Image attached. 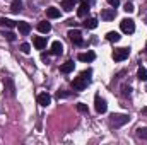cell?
<instances>
[{
    "label": "cell",
    "mask_w": 147,
    "mask_h": 145,
    "mask_svg": "<svg viewBox=\"0 0 147 145\" xmlns=\"http://www.w3.org/2000/svg\"><path fill=\"white\" fill-rule=\"evenodd\" d=\"M128 119H130V116L128 114H121V113H113L110 116V123H111V126H115V128L123 126L125 123H128Z\"/></svg>",
    "instance_id": "cell-1"
},
{
    "label": "cell",
    "mask_w": 147,
    "mask_h": 145,
    "mask_svg": "<svg viewBox=\"0 0 147 145\" xmlns=\"http://www.w3.org/2000/svg\"><path fill=\"white\" fill-rule=\"evenodd\" d=\"M128 55H130V48H118V50L113 51V60L115 62H123V60L128 58Z\"/></svg>",
    "instance_id": "cell-2"
},
{
    "label": "cell",
    "mask_w": 147,
    "mask_h": 145,
    "mask_svg": "<svg viewBox=\"0 0 147 145\" xmlns=\"http://www.w3.org/2000/svg\"><path fill=\"white\" fill-rule=\"evenodd\" d=\"M94 108L96 111L99 113V114H103V113H106V109H108V104H106V101L99 96V94H96V97H94Z\"/></svg>",
    "instance_id": "cell-3"
},
{
    "label": "cell",
    "mask_w": 147,
    "mask_h": 145,
    "mask_svg": "<svg viewBox=\"0 0 147 145\" xmlns=\"http://www.w3.org/2000/svg\"><path fill=\"white\" fill-rule=\"evenodd\" d=\"M120 28H121V31H123V33L132 34V33L135 31V22H134L132 19H123V21L120 22Z\"/></svg>",
    "instance_id": "cell-4"
},
{
    "label": "cell",
    "mask_w": 147,
    "mask_h": 145,
    "mask_svg": "<svg viewBox=\"0 0 147 145\" xmlns=\"http://www.w3.org/2000/svg\"><path fill=\"white\" fill-rule=\"evenodd\" d=\"M91 80H87V79H84L82 75H79V77H75L74 79V82H72V85H74V89L75 91H84L86 87H87V84H89Z\"/></svg>",
    "instance_id": "cell-5"
},
{
    "label": "cell",
    "mask_w": 147,
    "mask_h": 145,
    "mask_svg": "<svg viewBox=\"0 0 147 145\" xmlns=\"http://www.w3.org/2000/svg\"><path fill=\"white\" fill-rule=\"evenodd\" d=\"M67 36H69V39H70L72 43H75V44H82V41H84V39H82V33H80L79 29H72V31H69Z\"/></svg>",
    "instance_id": "cell-6"
},
{
    "label": "cell",
    "mask_w": 147,
    "mask_h": 145,
    "mask_svg": "<svg viewBox=\"0 0 147 145\" xmlns=\"http://www.w3.org/2000/svg\"><path fill=\"white\" fill-rule=\"evenodd\" d=\"M115 17H116V10L115 9H106V10L101 12V19H105V21H113Z\"/></svg>",
    "instance_id": "cell-7"
},
{
    "label": "cell",
    "mask_w": 147,
    "mask_h": 145,
    "mask_svg": "<svg viewBox=\"0 0 147 145\" xmlns=\"http://www.w3.org/2000/svg\"><path fill=\"white\" fill-rule=\"evenodd\" d=\"M17 28H19V33H21L22 36H26V34H29V33H31V26H29L28 22H24V21L17 22Z\"/></svg>",
    "instance_id": "cell-8"
},
{
    "label": "cell",
    "mask_w": 147,
    "mask_h": 145,
    "mask_svg": "<svg viewBox=\"0 0 147 145\" xmlns=\"http://www.w3.org/2000/svg\"><path fill=\"white\" fill-rule=\"evenodd\" d=\"M50 103H51V97H50V94L43 92V94H39V96H38V104H39V106H48Z\"/></svg>",
    "instance_id": "cell-9"
},
{
    "label": "cell",
    "mask_w": 147,
    "mask_h": 145,
    "mask_svg": "<svg viewBox=\"0 0 147 145\" xmlns=\"http://www.w3.org/2000/svg\"><path fill=\"white\" fill-rule=\"evenodd\" d=\"M63 51V44L60 41H53L51 43V55H62Z\"/></svg>",
    "instance_id": "cell-10"
},
{
    "label": "cell",
    "mask_w": 147,
    "mask_h": 145,
    "mask_svg": "<svg viewBox=\"0 0 147 145\" xmlns=\"http://www.w3.org/2000/svg\"><path fill=\"white\" fill-rule=\"evenodd\" d=\"M80 62H92L94 58H96V55L92 53V51H87V53H79V56H77Z\"/></svg>",
    "instance_id": "cell-11"
},
{
    "label": "cell",
    "mask_w": 147,
    "mask_h": 145,
    "mask_svg": "<svg viewBox=\"0 0 147 145\" xmlns=\"http://www.w3.org/2000/svg\"><path fill=\"white\" fill-rule=\"evenodd\" d=\"M38 31L39 33H50L51 31V24L46 22V21H41V22H38Z\"/></svg>",
    "instance_id": "cell-12"
},
{
    "label": "cell",
    "mask_w": 147,
    "mask_h": 145,
    "mask_svg": "<svg viewBox=\"0 0 147 145\" xmlns=\"http://www.w3.org/2000/svg\"><path fill=\"white\" fill-rule=\"evenodd\" d=\"M33 43H34V46H36V50H45V46H46V39L41 36H36L33 39Z\"/></svg>",
    "instance_id": "cell-13"
},
{
    "label": "cell",
    "mask_w": 147,
    "mask_h": 145,
    "mask_svg": "<svg viewBox=\"0 0 147 145\" xmlns=\"http://www.w3.org/2000/svg\"><path fill=\"white\" fill-rule=\"evenodd\" d=\"M46 15L50 19H58L60 17V10L57 7H50V9H46Z\"/></svg>",
    "instance_id": "cell-14"
},
{
    "label": "cell",
    "mask_w": 147,
    "mask_h": 145,
    "mask_svg": "<svg viewBox=\"0 0 147 145\" xmlns=\"http://www.w3.org/2000/svg\"><path fill=\"white\" fill-rule=\"evenodd\" d=\"M84 26H86L87 29H96V28H98V19H96V17H89V19L84 21Z\"/></svg>",
    "instance_id": "cell-15"
},
{
    "label": "cell",
    "mask_w": 147,
    "mask_h": 145,
    "mask_svg": "<svg viewBox=\"0 0 147 145\" xmlns=\"http://www.w3.org/2000/svg\"><path fill=\"white\" fill-rule=\"evenodd\" d=\"M10 10H12L14 14H19V12L22 10V2H21V0H12V3H10Z\"/></svg>",
    "instance_id": "cell-16"
},
{
    "label": "cell",
    "mask_w": 147,
    "mask_h": 145,
    "mask_svg": "<svg viewBox=\"0 0 147 145\" xmlns=\"http://www.w3.org/2000/svg\"><path fill=\"white\" fill-rule=\"evenodd\" d=\"M87 12H89V5L82 2V3L79 5V10H77V15H79V17H86V15H87Z\"/></svg>",
    "instance_id": "cell-17"
},
{
    "label": "cell",
    "mask_w": 147,
    "mask_h": 145,
    "mask_svg": "<svg viewBox=\"0 0 147 145\" xmlns=\"http://www.w3.org/2000/svg\"><path fill=\"white\" fill-rule=\"evenodd\" d=\"M0 26L2 28H14V26H17L14 21H10V19H7V17H0Z\"/></svg>",
    "instance_id": "cell-18"
},
{
    "label": "cell",
    "mask_w": 147,
    "mask_h": 145,
    "mask_svg": "<svg viewBox=\"0 0 147 145\" xmlns=\"http://www.w3.org/2000/svg\"><path fill=\"white\" fill-rule=\"evenodd\" d=\"M72 70H74V62H65L60 67V72H63V73H70Z\"/></svg>",
    "instance_id": "cell-19"
},
{
    "label": "cell",
    "mask_w": 147,
    "mask_h": 145,
    "mask_svg": "<svg viewBox=\"0 0 147 145\" xmlns=\"http://www.w3.org/2000/svg\"><path fill=\"white\" fill-rule=\"evenodd\" d=\"M75 2H77V0H62V7L69 12V10H72V9H74Z\"/></svg>",
    "instance_id": "cell-20"
},
{
    "label": "cell",
    "mask_w": 147,
    "mask_h": 145,
    "mask_svg": "<svg viewBox=\"0 0 147 145\" xmlns=\"http://www.w3.org/2000/svg\"><path fill=\"white\" fill-rule=\"evenodd\" d=\"M106 39L111 41V43H118V41H120V34H118V33H115V31H111V33L106 34Z\"/></svg>",
    "instance_id": "cell-21"
},
{
    "label": "cell",
    "mask_w": 147,
    "mask_h": 145,
    "mask_svg": "<svg viewBox=\"0 0 147 145\" xmlns=\"http://www.w3.org/2000/svg\"><path fill=\"white\" fill-rule=\"evenodd\" d=\"M137 137L142 138V140H147V126H142L137 130Z\"/></svg>",
    "instance_id": "cell-22"
},
{
    "label": "cell",
    "mask_w": 147,
    "mask_h": 145,
    "mask_svg": "<svg viewBox=\"0 0 147 145\" xmlns=\"http://www.w3.org/2000/svg\"><path fill=\"white\" fill-rule=\"evenodd\" d=\"M137 77H139L140 80H144V82H147V70H146V68H142V67H140V68H139V72H137Z\"/></svg>",
    "instance_id": "cell-23"
},
{
    "label": "cell",
    "mask_w": 147,
    "mask_h": 145,
    "mask_svg": "<svg viewBox=\"0 0 147 145\" xmlns=\"http://www.w3.org/2000/svg\"><path fill=\"white\" fill-rule=\"evenodd\" d=\"M5 84H7V87H9V94H10V96L14 97V96H16V92H14L16 89H14V84H12V80H7Z\"/></svg>",
    "instance_id": "cell-24"
},
{
    "label": "cell",
    "mask_w": 147,
    "mask_h": 145,
    "mask_svg": "<svg viewBox=\"0 0 147 145\" xmlns=\"http://www.w3.org/2000/svg\"><path fill=\"white\" fill-rule=\"evenodd\" d=\"M123 10H125L127 14H130V12H134L135 9H134V5H132L130 2H127V3H125V7H123Z\"/></svg>",
    "instance_id": "cell-25"
},
{
    "label": "cell",
    "mask_w": 147,
    "mask_h": 145,
    "mask_svg": "<svg viewBox=\"0 0 147 145\" xmlns=\"http://www.w3.org/2000/svg\"><path fill=\"white\" fill-rule=\"evenodd\" d=\"M21 51H22V53H26V55H28V53H29V51H31V46H29V44H28V43H22V44H21Z\"/></svg>",
    "instance_id": "cell-26"
},
{
    "label": "cell",
    "mask_w": 147,
    "mask_h": 145,
    "mask_svg": "<svg viewBox=\"0 0 147 145\" xmlns=\"http://www.w3.org/2000/svg\"><path fill=\"white\" fill-rule=\"evenodd\" d=\"M77 111H80V113H87L89 109H87V106H86L84 103H79V104H77Z\"/></svg>",
    "instance_id": "cell-27"
},
{
    "label": "cell",
    "mask_w": 147,
    "mask_h": 145,
    "mask_svg": "<svg viewBox=\"0 0 147 145\" xmlns=\"http://www.w3.org/2000/svg\"><path fill=\"white\" fill-rule=\"evenodd\" d=\"M108 3H110L113 9H116V7L120 5V0H108Z\"/></svg>",
    "instance_id": "cell-28"
},
{
    "label": "cell",
    "mask_w": 147,
    "mask_h": 145,
    "mask_svg": "<svg viewBox=\"0 0 147 145\" xmlns=\"http://www.w3.org/2000/svg\"><path fill=\"white\" fill-rule=\"evenodd\" d=\"M3 36L7 38L9 41H14V39H16V34H12V33H3Z\"/></svg>",
    "instance_id": "cell-29"
},
{
    "label": "cell",
    "mask_w": 147,
    "mask_h": 145,
    "mask_svg": "<svg viewBox=\"0 0 147 145\" xmlns=\"http://www.w3.org/2000/svg\"><path fill=\"white\" fill-rule=\"evenodd\" d=\"M80 2H84V3H87V5H91V3H92V0H80Z\"/></svg>",
    "instance_id": "cell-30"
},
{
    "label": "cell",
    "mask_w": 147,
    "mask_h": 145,
    "mask_svg": "<svg viewBox=\"0 0 147 145\" xmlns=\"http://www.w3.org/2000/svg\"><path fill=\"white\" fill-rule=\"evenodd\" d=\"M142 114H146V116H147V106H146L144 109H142Z\"/></svg>",
    "instance_id": "cell-31"
},
{
    "label": "cell",
    "mask_w": 147,
    "mask_h": 145,
    "mask_svg": "<svg viewBox=\"0 0 147 145\" xmlns=\"http://www.w3.org/2000/svg\"><path fill=\"white\" fill-rule=\"evenodd\" d=\"M146 53H147V43H146Z\"/></svg>",
    "instance_id": "cell-32"
}]
</instances>
